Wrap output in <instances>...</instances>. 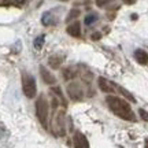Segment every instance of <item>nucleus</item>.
I'll return each mask as SVG.
<instances>
[{"instance_id":"f257e3e1","label":"nucleus","mask_w":148,"mask_h":148,"mask_svg":"<svg viewBox=\"0 0 148 148\" xmlns=\"http://www.w3.org/2000/svg\"><path fill=\"white\" fill-rule=\"evenodd\" d=\"M106 103L108 106V108L116 116H119L121 119L129 121V122H136V115H134L130 104L126 100H123V99L118 97V96H107Z\"/></svg>"},{"instance_id":"f03ea898","label":"nucleus","mask_w":148,"mask_h":148,"mask_svg":"<svg viewBox=\"0 0 148 148\" xmlns=\"http://www.w3.org/2000/svg\"><path fill=\"white\" fill-rule=\"evenodd\" d=\"M48 114H49V106L44 96H40L36 101V115L38 121L44 127L48 126Z\"/></svg>"},{"instance_id":"7ed1b4c3","label":"nucleus","mask_w":148,"mask_h":148,"mask_svg":"<svg viewBox=\"0 0 148 148\" xmlns=\"http://www.w3.org/2000/svg\"><path fill=\"white\" fill-rule=\"evenodd\" d=\"M22 89H23V93L26 97L29 99H33L37 93V85H36V79L33 75L27 73L22 74Z\"/></svg>"},{"instance_id":"20e7f679","label":"nucleus","mask_w":148,"mask_h":148,"mask_svg":"<svg viewBox=\"0 0 148 148\" xmlns=\"http://www.w3.org/2000/svg\"><path fill=\"white\" fill-rule=\"evenodd\" d=\"M67 92H69V96L73 99V100H81V97H82V89H81V86L78 84H70L67 86Z\"/></svg>"},{"instance_id":"39448f33","label":"nucleus","mask_w":148,"mask_h":148,"mask_svg":"<svg viewBox=\"0 0 148 148\" xmlns=\"http://www.w3.org/2000/svg\"><path fill=\"white\" fill-rule=\"evenodd\" d=\"M73 143H74V148H89L88 138L85 137L81 132H77L75 134H74Z\"/></svg>"},{"instance_id":"423d86ee","label":"nucleus","mask_w":148,"mask_h":148,"mask_svg":"<svg viewBox=\"0 0 148 148\" xmlns=\"http://www.w3.org/2000/svg\"><path fill=\"white\" fill-rule=\"evenodd\" d=\"M99 86H100V89L103 90V92H106V93H112V92H115V84L110 82L108 79L103 78V77L99 78Z\"/></svg>"},{"instance_id":"0eeeda50","label":"nucleus","mask_w":148,"mask_h":148,"mask_svg":"<svg viewBox=\"0 0 148 148\" xmlns=\"http://www.w3.org/2000/svg\"><path fill=\"white\" fill-rule=\"evenodd\" d=\"M40 73H41V77H42V79H44V82H47V84H49V85H52V84H55L56 82V79H55V77H53L52 74L49 73L45 67H40Z\"/></svg>"},{"instance_id":"6e6552de","label":"nucleus","mask_w":148,"mask_h":148,"mask_svg":"<svg viewBox=\"0 0 148 148\" xmlns=\"http://www.w3.org/2000/svg\"><path fill=\"white\" fill-rule=\"evenodd\" d=\"M67 33L73 37H79L81 36V25H79V22L78 21L73 22V23L67 27Z\"/></svg>"},{"instance_id":"1a4fd4ad","label":"nucleus","mask_w":148,"mask_h":148,"mask_svg":"<svg viewBox=\"0 0 148 148\" xmlns=\"http://www.w3.org/2000/svg\"><path fill=\"white\" fill-rule=\"evenodd\" d=\"M134 58L140 64H147L148 63V53L144 49H136L134 51Z\"/></svg>"},{"instance_id":"9d476101","label":"nucleus","mask_w":148,"mask_h":148,"mask_svg":"<svg viewBox=\"0 0 148 148\" xmlns=\"http://www.w3.org/2000/svg\"><path fill=\"white\" fill-rule=\"evenodd\" d=\"M41 22H42V25L49 26V25H53V23H55V18H53V15L51 12H45V14L42 15Z\"/></svg>"},{"instance_id":"9b49d317","label":"nucleus","mask_w":148,"mask_h":148,"mask_svg":"<svg viewBox=\"0 0 148 148\" xmlns=\"http://www.w3.org/2000/svg\"><path fill=\"white\" fill-rule=\"evenodd\" d=\"M62 63V56H58V55H55V56H51L49 58V66L52 67V69H58L59 66Z\"/></svg>"},{"instance_id":"f8f14e48","label":"nucleus","mask_w":148,"mask_h":148,"mask_svg":"<svg viewBox=\"0 0 148 148\" xmlns=\"http://www.w3.org/2000/svg\"><path fill=\"white\" fill-rule=\"evenodd\" d=\"M42 44H44V36L37 37L36 40H34V47H36V49H40V48L42 47Z\"/></svg>"},{"instance_id":"ddd939ff","label":"nucleus","mask_w":148,"mask_h":148,"mask_svg":"<svg viewBox=\"0 0 148 148\" xmlns=\"http://www.w3.org/2000/svg\"><path fill=\"white\" fill-rule=\"evenodd\" d=\"M97 19V15H93V14H90L85 18V25H90V23H93V22Z\"/></svg>"},{"instance_id":"4468645a","label":"nucleus","mask_w":148,"mask_h":148,"mask_svg":"<svg viewBox=\"0 0 148 148\" xmlns=\"http://www.w3.org/2000/svg\"><path fill=\"white\" fill-rule=\"evenodd\" d=\"M138 114H140V116L143 118L144 121H148V112L145 110H143V108H141V110H138Z\"/></svg>"},{"instance_id":"2eb2a0df","label":"nucleus","mask_w":148,"mask_h":148,"mask_svg":"<svg viewBox=\"0 0 148 148\" xmlns=\"http://www.w3.org/2000/svg\"><path fill=\"white\" fill-rule=\"evenodd\" d=\"M100 37H101L100 33H93V34H92V40H99Z\"/></svg>"},{"instance_id":"dca6fc26","label":"nucleus","mask_w":148,"mask_h":148,"mask_svg":"<svg viewBox=\"0 0 148 148\" xmlns=\"http://www.w3.org/2000/svg\"><path fill=\"white\" fill-rule=\"evenodd\" d=\"M78 14H79V11H78V10H75V11H74V12H73V11H71V12H70V15H69V19H70V18H71V16H77V15H78Z\"/></svg>"},{"instance_id":"f3484780","label":"nucleus","mask_w":148,"mask_h":148,"mask_svg":"<svg viewBox=\"0 0 148 148\" xmlns=\"http://www.w3.org/2000/svg\"><path fill=\"white\" fill-rule=\"evenodd\" d=\"M123 1H125V3H127V4H133L136 0H123Z\"/></svg>"},{"instance_id":"a211bd4d","label":"nucleus","mask_w":148,"mask_h":148,"mask_svg":"<svg viewBox=\"0 0 148 148\" xmlns=\"http://www.w3.org/2000/svg\"><path fill=\"white\" fill-rule=\"evenodd\" d=\"M145 148H148V137L145 138Z\"/></svg>"}]
</instances>
